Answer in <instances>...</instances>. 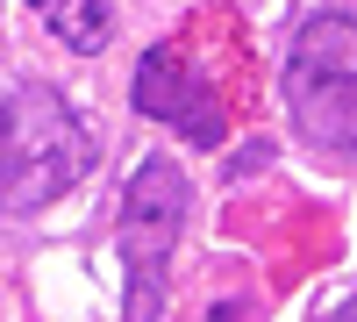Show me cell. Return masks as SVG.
I'll list each match as a JSON object with an SVG mask.
<instances>
[{"mask_svg":"<svg viewBox=\"0 0 357 322\" xmlns=\"http://www.w3.org/2000/svg\"><path fill=\"white\" fill-rule=\"evenodd\" d=\"M93 172V136L79 129L65 94L36 79H0V208L36 215Z\"/></svg>","mask_w":357,"mask_h":322,"instance_id":"1","label":"cell"},{"mask_svg":"<svg viewBox=\"0 0 357 322\" xmlns=\"http://www.w3.org/2000/svg\"><path fill=\"white\" fill-rule=\"evenodd\" d=\"M286 108L293 129L321 151H357V15L314 8L286 50Z\"/></svg>","mask_w":357,"mask_h":322,"instance_id":"2","label":"cell"},{"mask_svg":"<svg viewBox=\"0 0 357 322\" xmlns=\"http://www.w3.org/2000/svg\"><path fill=\"white\" fill-rule=\"evenodd\" d=\"M186 229V172L172 158H143L136 180L122 186V265H129V322H158L165 315V265Z\"/></svg>","mask_w":357,"mask_h":322,"instance_id":"3","label":"cell"},{"mask_svg":"<svg viewBox=\"0 0 357 322\" xmlns=\"http://www.w3.org/2000/svg\"><path fill=\"white\" fill-rule=\"evenodd\" d=\"M129 101H136V115H151V122L178 129L186 143H200V151H215V143H222V122H229V115H222V101L207 94L200 65H193L178 43H151V50H143Z\"/></svg>","mask_w":357,"mask_h":322,"instance_id":"4","label":"cell"},{"mask_svg":"<svg viewBox=\"0 0 357 322\" xmlns=\"http://www.w3.org/2000/svg\"><path fill=\"white\" fill-rule=\"evenodd\" d=\"M43 22H50V36L65 50H79V57L114 36V8L107 0H43Z\"/></svg>","mask_w":357,"mask_h":322,"instance_id":"5","label":"cell"},{"mask_svg":"<svg viewBox=\"0 0 357 322\" xmlns=\"http://www.w3.org/2000/svg\"><path fill=\"white\" fill-rule=\"evenodd\" d=\"M314 322H357V294H343V301H329V308H321Z\"/></svg>","mask_w":357,"mask_h":322,"instance_id":"6","label":"cell"}]
</instances>
